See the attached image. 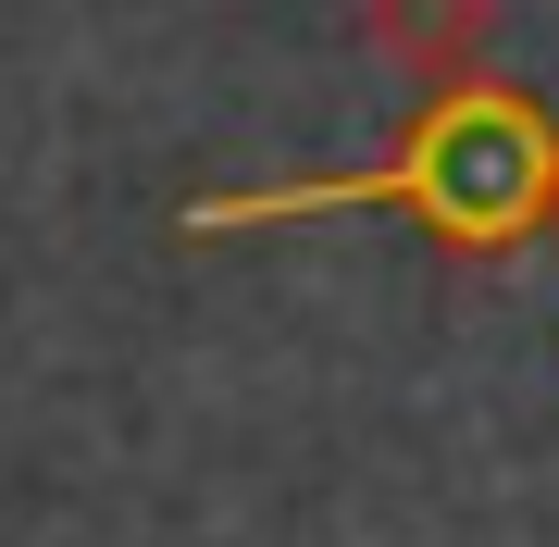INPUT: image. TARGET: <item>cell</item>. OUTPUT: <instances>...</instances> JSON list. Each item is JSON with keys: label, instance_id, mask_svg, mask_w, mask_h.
<instances>
[{"label": "cell", "instance_id": "obj_2", "mask_svg": "<svg viewBox=\"0 0 559 547\" xmlns=\"http://www.w3.org/2000/svg\"><path fill=\"white\" fill-rule=\"evenodd\" d=\"M360 38L436 100V87H473L485 75V50H498V0H360Z\"/></svg>", "mask_w": 559, "mask_h": 547}, {"label": "cell", "instance_id": "obj_1", "mask_svg": "<svg viewBox=\"0 0 559 547\" xmlns=\"http://www.w3.org/2000/svg\"><path fill=\"white\" fill-rule=\"evenodd\" d=\"M373 200L423 212L448 249H522L559 212V124H547L535 87L473 75V87H436L399 124V150H373L348 175H286V187H212V200H187V237L299 224V212H373Z\"/></svg>", "mask_w": 559, "mask_h": 547}]
</instances>
